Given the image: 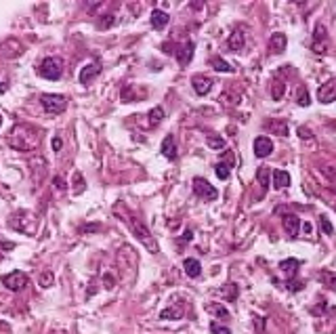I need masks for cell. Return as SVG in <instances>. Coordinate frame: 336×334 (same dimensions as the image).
I'll use <instances>...</instances> for the list:
<instances>
[{"label": "cell", "mask_w": 336, "mask_h": 334, "mask_svg": "<svg viewBox=\"0 0 336 334\" xmlns=\"http://www.w3.org/2000/svg\"><path fill=\"white\" fill-rule=\"evenodd\" d=\"M9 143L17 151H30V149L38 147L40 133L34 127H30V124H19V127L13 129V133L9 137Z\"/></svg>", "instance_id": "cell-1"}, {"label": "cell", "mask_w": 336, "mask_h": 334, "mask_svg": "<svg viewBox=\"0 0 336 334\" xmlns=\"http://www.w3.org/2000/svg\"><path fill=\"white\" fill-rule=\"evenodd\" d=\"M122 221L126 223V225H129L131 227V231H133V235H135V238L139 240V242H141L147 250H149V253L151 255H158L160 253V246H158V242H156V238H153V235L149 233V229L143 225V223L141 221H139L137 217H133V215H129V213H126L124 217H122Z\"/></svg>", "instance_id": "cell-2"}, {"label": "cell", "mask_w": 336, "mask_h": 334, "mask_svg": "<svg viewBox=\"0 0 336 334\" xmlns=\"http://www.w3.org/2000/svg\"><path fill=\"white\" fill-rule=\"evenodd\" d=\"M40 103H42V107H45V111H49V114H53V116L63 114V111L67 109V99L63 95H57V93H45L40 97Z\"/></svg>", "instance_id": "cell-3"}, {"label": "cell", "mask_w": 336, "mask_h": 334, "mask_svg": "<svg viewBox=\"0 0 336 334\" xmlns=\"http://www.w3.org/2000/svg\"><path fill=\"white\" fill-rule=\"evenodd\" d=\"M38 74L47 80H59L63 74V59L61 57H47L40 63Z\"/></svg>", "instance_id": "cell-4"}, {"label": "cell", "mask_w": 336, "mask_h": 334, "mask_svg": "<svg viewBox=\"0 0 336 334\" xmlns=\"http://www.w3.org/2000/svg\"><path fill=\"white\" fill-rule=\"evenodd\" d=\"M193 193L198 198L206 200V202H213V200L219 198V189L213 183H208L206 179H202V177H195L193 179Z\"/></svg>", "instance_id": "cell-5"}, {"label": "cell", "mask_w": 336, "mask_h": 334, "mask_svg": "<svg viewBox=\"0 0 336 334\" xmlns=\"http://www.w3.org/2000/svg\"><path fill=\"white\" fill-rule=\"evenodd\" d=\"M311 49L315 53H328L330 49V40H328V32H326V25L324 23H317L315 25V32H313V40H311Z\"/></svg>", "instance_id": "cell-6"}, {"label": "cell", "mask_w": 336, "mask_h": 334, "mask_svg": "<svg viewBox=\"0 0 336 334\" xmlns=\"http://www.w3.org/2000/svg\"><path fill=\"white\" fill-rule=\"evenodd\" d=\"M27 282H30V280H27V275L23 271H11L9 275L3 277L5 288L11 290V292H21L27 286Z\"/></svg>", "instance_id": "cell-7"}, {"label": "cell", "mask_w": 336, "mask_h": 334, "mask_svg": "<svg viewBox=\"0 0 336 334\" xmlns=\"http://www.w3.org/2000/svg\"><path fill=\"white\" fill-rule=\"evenodd\" d=\"M11 227L13 229H19L21 233H25V235H34V229H36V221L27 215V213H21L19 217L15 215L11 219Z\"/></svg>", "instance_id": "cell-8"}, {"label": "cell", "mask_w": 336, "mask_h": 334, "mask_svg": "<svg viewBox=\"0 0 336 334\" xmlns=\"http://www.w3.org/2000/svg\"><path fill=\"white\" fill-rule=\"evenodd\" d=\"M317 99L319 103H332L336 101V78H330L317 89Z\"/></svg>", "instance_id": "cell-9"}, {"label": "cell", "mask_w": 336, "mask_h": 334, "mask_svg": "<svg viewBox=\"0 0 336 334\" xmlns=\"http://www.w3.org/2000/svg\"><path fill=\"white\" fill-rule=\"evenodd\" d=\"M193 51H195V45L191 43V40H187V43H183V45H179L177 49H173V55L177 57V61L181 65H187L191 61V57H193Z\"/></svg>", "instance_id": "cell-10"}, {"label": "cell", "mask_w": 336, "mask_h": 334, "mask_svg": "<svg viewBox=\"0 0 336 334\" xmlns=\"http://www.w3.org/2000/svg\"><path fill=\"white\" fill-rule=\"evenodd\" d=\"M271 154H273V141H271V139L265 137V135L257 137L255 139V156L263 160V158H267Z\"/></svg>", "instance_id": "cell-11"}, {"label": "cell", "mask_w": 336, "mask_h": 334, "mask_svg": "<svg viewBox=\"0 0 336 334\" xmlns=\"http://www.w3.org/2000/svg\"><path fill=\"white\" fill-rule=\"evenodd\" d=\"M191 87H193V91L198 95H208L210 91H213V87H215V80L204 76V74H195L191 78Z\"/></svg>", "instance_id": "cell-12"}, {"label": "cell", "mask_w": 336, "mask_h": 334, "mask_svg": "<svg viewBox=\"0 0 336 334\" xmlns=\"http://www.w3.org/2000/svg\"><path fill=\"white\" fill-rule=\"evenodd\" d=\"M286 89H288V82H286V78H282V69H279V72H275V76L271 80V97H273V101H282V97L286 95Z\"/></svg>", "instance_id": "cell-13"}, {"label": "cell", "mask_w": 336, "mask_h": 334, "mask_svg": "<svg viewBox=\"0 0 336 334\" xmlns=\"http://www.w3.org/2000/svg\"><path fill=\"white\" fill-rule=\"evenodd\" d=\"M286 47H288V38H286V34H282V32H273L271 38H269V53H271V55H282V53L286 51Z\"/></svg>", "instance_id": "cell-14"}, {"label": "cell", "mask_w": 336, "mask_h": 334, "mask_svg": "<svg viewBox=\"0 0 336 334\" xmlns=\"http://www.w3.org/2000/svg\"><path fill=\"white\" fill-rule=\"evenodd\" d=\"M263 129L269 131V133H273V135H277V137H286V135H288V122H286V120H275V118H271V120H265V122H263Z\"/></svg>", "instance_id": "cell-15"}, {"label": "cell", "mask_w": 336, "mask_h": 334, "mask_svg": "<svg viewBox=\"0 0 336 334\" xmlns=\"http://www.w3.org/2000/svg\"><path fill=\"white\" fill-rule=\"evenodd\" d=\"M99 74H101V63L93 61L91 65H84V69L80 72V82H82V85H91V80L97 78Z\"/></svg>", "instance_id": "cell-16"}, {"label": "cell", "mask_w": 336, "mask_h": 334, "mask_svg": "<svg viewBox=\"0 0 336 334\" xmlns=\"http://www.w3.org/2000/svg\"><path fill=\"white\" fill-rule=\"evenodd\" d=\"M282 223H284V229L290 238H297L299 231H301V219L297 215H284Z\"/></svg>", "instance_id": "cell-17"}, {"label": "cell", "mask_w": 336, "mask_h": 334, "mask_svg": "<svg viewBox=\"0 0 336 334\" xmlns=\"http://www.w3.org/2000/svg\"><path fill=\"white\" fill-rule=\"evenodd\" d=\"M168 19H171V15L164 13V11H160V9H153L151 11V17H149L153 30H164V27L168 25Z\"/></svg>", "instance_id": "cell-18"}, {"label": "cell", "mask_w": 336, "mask_h": 334, "mask_svg": "<svg viewBox=\"0 0 336 334\" xmlns=\"http://www.w3.org/2000/svg\"><path fill=\"white\" fill-rule=\"evenodd\" d=\"M162 156L168 158V160H177V141H175V135H168L164 137L162 141Z\"/></svg>", "instance_id": "cell-19"}, {"label": "cell", "mask_w": 336, "mask_h": 334, "mask_svg": "<svg viewBox=\"0 0 336 334\" xmlns=\"http://www.w3.org/2000/svg\"><path fill=\"white\" fill-rule=\"evenodd\" d=\"M244 40H246V34L242 32V30H233L231 32V36L227 38V49L229 51H242L244 49Z\"/></svg>", "instance_id": "cell-20"}, {"label": "cell", "mask_w": 336, "mask_h": 334, "mask_svg": "<svg viewBox=\"0 0 336 334\" xmlns=\"http://www.w3.org/2000/svg\"><path fill=\"white\" fill-rule=\"evenodd\" d=\"M299 267H301V261L299 259H286L279 263V269L286 273V277H294L299 273Z\"/></svg>", "instance_id": "cell-21"}, {"label": "cell", "mask_w": 336, "mask_h": 334, "mask_svg": "<svg viewBox=\"0 0 336 334\" xmlns=\"http://www.w3.org/2000/svg\"><path fill=\"white\" fill-rule=\"evenodd\" d=\"M271 177H273L271 183H273L275 189H286L290 185V175L286 171H273Z\"/></svg>", "instance_id": "cell-22"}, {"label": "cell", "mask_w": 336, "mask_h": 334, "mask_svg": "<svg viewBox=\"0 0 336 334\" xmlns=\"http://www.w3.org/2000/svg\"><path fill=\"white\" fill-rule=\"evenodd\" d=\"M183 269L189 277H200L202 273V265H200V261L198 259H185L183 261Z\"/></svg>", "instance_id": "cell-23"}, {"label": "cell", "mask_w": 336, "mask_h": 334, "mask_svg": "<svg viewBox=\"0 0 336 334\" xmlns=\"http://www.w3.org/2000/svg\"><path fill=\"white\" fill-rule=\"evenodd\" d=\"M294 99H297V105L301 107H309L311 105V99H309V91H307V87H299L297 93H294Z\"/></svg>", "instance_id": "cell-24"}, {"label": "cell", "mask_w": 336, "mask_h": 334, "mask_svg": "<svg viewBox=\"0 0 336 334\" xmlns=\"http://www.w3.org/2000/svg\"><path fill=\"white\" fill-rule=\"evenodd\" d=\"M206 143H208L210 149H215V151H223V149H225V139L219 137V135H213V133H208Z\"/></svg>", "instance_id": "cell-25"}, {"label": "cell", "mask_w": 336, "mask_h": 334, "mask_svg": "<svg viewBox=\"0 0 336 334\" xmlns=\"http://www.w3.org/2000/svg\"><path fill=\"white\" fill-rule=\"evenodd\" d=\"M210 65H213L217 72H227V74H233V72H235V67L229 65L225 59H221V57H213V59H210Z\"/></svg>", "instance_id": "cell-26"}, {"label": "cell", "mask_w": 336, "mask_h": 334, "mask_svg": "<svg viewBox=\"0 0 336 334\" xmlns=\"http://www.w3.org/2000/svg\"><path fill=\"white\" fill-rule=\"evenodd\" d=\"M162 120H164V107H162V105H156V107L149 111V127H158Z\"/></svg>", "instance_id": "cell-27"}, {"label": "cell", "mask_w": 336, "mask_h": 334, "mask_svg": "<svg viewBox=\"0 0 336 334\" xmlns=\"http://www.w3.org/2000/svg\"><path fill=\"white\" fill-rule=\"evenodd\" d=\"M269 177H271V171L267 169V166H259V171H257V181L261 183L263 189H267V187H269Z\"/></svg>", "instance_id": "cell-28"}, {"label": "cell", "mask_w": 336, "mask_h": 334, "mask_svg": "<svg viewBox=\"0 0 336 334\" xmlns=\"http://www.w3.org/2000/svg\"><path fill=\"white\" fill-rule=\"evenodd\" d=\"M229 171H231V166L225 164V162H219V164L215 166V173H217V177H219L221 181H227V179H229Z\"/></svg>", "instance_id": "cell-29"}, {"label": "cell", "mask_w": 336, "mask_h": 334, "mask_svg": "<svg viewBox=\"0 0 336 334\" xmlns=\"http://www.w3.org/2000/svg\"><path fill=\"white\" fill-rule=\"evenodd\" d=\"M210 313H215V315H221L223 319H227L229 317V311L225 309V307H223V305H217V303H210L208 305V307H206Z\"/></svg>", "instance_id": "cell-30"}, {"label": "cell", "mask_w": 336, "mask_h": 334, "mask_svg": "<svg viewBox=\"0 0 336 334\" xmlns=\"http://www.w3.org/2000/svg\"><path fill=\"white\" fill-rule=\"evenodd\" d=\"M237 286L235 284H227L225 288H223V297H225V301H235L237 299Z\"/></svg>", "instance_id": "cell-31"}, {"label": "cell", "mask_w": 336, "mask_h": 334, "mask_svg": "<svg viewBox=\"0 0 336 334\" xmlns=\"http://www.w3.org/2000/svg\"><path fill=\"white\" fill-rule=\"evenodd\" d=\"M319 277H321V282H324L328 288L336 290V273H332V271H324V273H321Z\"/></svg>", "instance_id": "cell-32"}, {"label": "cell", "mask_w": 336, "mask_h": 334, "mask_svg": "<svg viewBox=\"0 0 336 334\" xmlns=\"http://www.w3.org/2000/svg\"><path fill=\"white\" fill-rule=\"evenodd\" d=\"M53 280H55V275H53L51 271H45V273L40 275V282H38V284H40L42 288H49V286L53 284Z\"/></svg>", "instance_id": "cell-33"}, {"label": "cell", "mask_w": 336, "mask_h": 334, "mask_svg": "<svg viewBox=\"0 0 336 334\" xmlns=\"http://www.w3.org/2000/svg\"><path fill=\"white\" fill-rule=\"evenodd\" d=\"M210 332H213V334H231V330H229L227 326H221L219 322L210 324Z\"/></svg>", "instance_id": "cell-34"}, {"label": "cell", "mask_w": 336, "mask_h": 334, "mask_svg": "<svg viewBox=\"0 0 336 334\" xmlns=\"http://www.w3.org/2000/svg\"><path fill=\"white\" fill-rule=\"evenodd\" d=\"M321 229H324V233H328V235H332L334 233V227H332V223L328 221V217L326 215H321Z\"/></svg>", "instance_id": "cell-35"}, {"label": "cell", "mask_w": 336, "mask_h": 334, "mask_svg": "<svg viewBox=\"0 0 336 334\" xmlns=\"http://www.w3.org/2000/svg\"><path fill=\"white\" fill-rule=\"evenodd\" d=\"M286 286H288V290H292V292H299V290H303V282H297V280H290V282H286Z\"/></svg>", "instance_id": "cell-36"}, {"label": "cell", "mask_w": 336, "mask_h": 334, "mask_svg": "<svg viewBox=\"0 0 336 334\" xmlns=\"http://www.w3.org/2000/svg\"><path fill=\"white\" fill-rule=\"evenodd\" d=\"M103 282H105V288H114V284H116V280H114V275H111V273H105L103 275Z\"/></svg>", "instance_id": "cell-37"}, {"label": "cell", "mask_w": 336, "mask_h": 334, "mask_svg": "<svg viewBox=\"0 0 336 334\" xmlns=\"http://www.w3.org/2000/svg\"><path fill=\"white\" fill-rule=\"evenodd\" d=\"M299 137H301V139H303V137H305V139H313L311 131L307 129V127H301V129H299Z\"/></svg>", "instance_id": "cell-38"}, {"label": "cell", "mask_w": 336, "mask_h": 334, "mask_svg": "<svg viewBox=\"0 0 336 334\" xmlns=\"http://www.w3.org/2000/svg\"><path fill=\"white\" fill-rule=\"evenodd\" d=\"M255 322H257V332H259V334H265V326H263V322H265V319L257 315V317H255Z\"/></svg>", "instance_id": "cell-39"}, {"label": "cell", "mask_w": 336, "mask_h": 334, "mask_svg": "<svg viewBox=\"0 0 336 334\" xmlns=\"http://www.w3.org/2000/svg\"><path fill=\"white\" fill-rule=\"evenodd\" d=\"M53 149L57 151V154L61 151V139H59V137H55V139H53Z\"/></svg>", "instance_id": "cell-40"}, {"label": "cell", "mask_w": 336, "mask_h": 334, "mask_svg": "<svg viewBox=\"0 0 336 334\" xmlns=\"http://www.w3.org/2000/svg\"><path fill=\"white\" fill-rule=\"evenodd\" d=\"M189 240H191V231H185V235H183V238L179 240V244H183V242H189Z\"/></svg>", "instance_id": "cell-41"}, {"label": "cell", "mask_w": 336, "mask_h": 334, "mask_svg": "<svg viewBox=\"0 0 336 334\" xmlns=\"http://www.w3.org/2000/svg\"><path fill=\"white\" fill-rule=\"evenodd\" d=\"M55 187H59V189H63L65 185H63V181L59 179V177H55Z\"/></svg>", "instance_id": "cell-42"}, {"label": "cell", "mask_w": 336, "mask_h": 334, "mask_svg": "<svg viewBox=\"0 0 336 334\" xmlns=\"http://www.w3.org/2000/svg\"><path fill=\"white\" fill-rule=\"evenodd\" d=\"M97 229H99V225H97V223H95V225H87V227H84L82 231H97Z\"/></svg>", "instance_id": "cell-43"}, {"label": "cell", "mask_w": 336, "mask_h": 334, "mask_svg": "<svg viewBox=\"0 0 336 334\" xmlns=\"http://www.w3.org/2000/svg\"><path fill=\"white\" fill-rule=\"evenodd\" d=\"M7 91V85H0V93H5Z\"/></svg>", "instance_id": "cell-44"}, {"label": "cell", "mask_w": 336, "mask_h": 334, "mask_svg": "<svg viewBox=\"0 0 336 334\" xmlns=\"http://www.w3.org/2000/svg\"><path fill=\"white\" fill-rule=\"evenodd\" d=\"M0 124H3V118H0Z\"/></svg>", "instance_id": "cell-45"}]
</instances>
